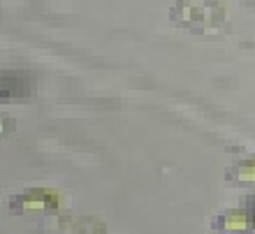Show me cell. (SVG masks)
I'll return each instance as SVG.
<instances>
[{
  "instance_id": "obj_1",
  "label": "cell",
  "mask_w": 255,
  "mask_h": 234,
  "mask_svg": "<svg viewBox=\"0 0 255 234\" xmlns=\"http://www.w3.org/2000/svg\"><path fill=\"white\" fill-rule=\"evenodd\" d=\"M169 21L195 35L228 30V12L221 0H176L169 9Z\"/></svg>"
},
{
  "instance_id": "obj_2",
  "label": "cell",
  "mask_w": 255,
  "mask_h": 234,
  "mask_svg": "<svg viewBox=\"0 0 255 234\" xmlns=\"http://www.w3.org/2000/svg\"><path fill=\"white\" fill-rule=\"evenodd\" d=\"M35 81L26 70H2L0 72V100H21L33 95Z\"/></svg>"
}]
</instances>
